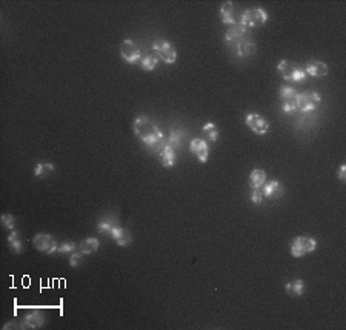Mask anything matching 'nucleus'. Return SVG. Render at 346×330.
<instances>
[{
	"label": "nucleus",
	"instance_id": "f257e3e1",
	"mask_svg": "<svg viewBox=\"0 0 346 330\" xmlns=\"http://www.w3.org/2000/svg\"><path fill=\"white\" fill-rule=\"evenodd\" d=\"M134 129V135L140 138L146 146H149L152 151L159 152L163 145H165V135L162 132V129L157 126L156 122H152L146 116H140L134 120L132 124Z\"/></svg>",
	"mask_w": 346,
	"mask_h": 330
},
{
	"label": "nucleus",
	"instance_id": "f03ea898",
	"mask_svg": "<svg viewBox=\"0 0 346 330\" xmlns=\"http://www.w3.org/2000/svg\"><path fill=\"white\" fill-rule=\"evenodd\" d=\"M277 73H279L285 80L296 82V83L306 80V76H308L304 73V69L293 60H282L277 65Z\"/></svg>",
	"mask_w": 346,
	"mask_h": 330
},
{
	"label": "nucleus",
	"instance_id": "7ed1b4c3",
	"mask_svg": "<svg viewBox=\"0 0 346 330\" xmlns=\"http://www.w3.org/2000/svg\"><path fill=\"white\" fill-rule=\"evenodd\" d=\"M266 20H268V14L265 9L251 8V9L243 11V14L239 19V25L243 30L249 31V30H253V28H257V26H261L263 23H266Z\"/></svg>",
	"mask_w": 346,
	"mask_h": 330
},
{
	"label": "nucleus",
	"instance_id": "20e7f679",
	"mask_svg": "<svg viewBox=\"0 0 346 330\" xmlns=\"http://www.w3.org/2000/svg\"><path fill=\"white\" fill-rule=\"evenodd\" d=\"M317 248V243L312 237L302 235L293 240L291 243V255L294 258H302L308 253H312Z\"/></svg>",
	"mask_w": 346,
	"mask_h": 330
},
{
	"label": "nucleus",
	"instance_id": "39448f33",
	"mask_svg": "<svg viewBox=\"0 0 346 330\" xmlns=\"http://www.w3.org/2000/svg\"><path fill=\"white\" fill-rule=\"evenodd\" d=\"M152 51H154L165 63L173 65L177 62V51L168 40L157 39L154 43H152Z\"/></svg>",
	"mask_w": 346,
	"mask_h": 330
},
{
	"label": "nucleus",
	"instance_id": "423d86ee",
	"mask_svg": "<svg viewBox=\"0 0 346 330\" xmlns=\"http://www.w3.org/2000/svg\"><path fill=\"white\" fill-rule=\"evenodd\" d=\"M279 92H280V100H282V111L285 114L296 112L300 92H297L294 88H291V86H282Z\"/></svg>",
	"mask_w": 346,
	"mask_h": 330
},
{
	"label": "nucleus",
	"instance_id": "0eeeda50",
	"mask_svg": "<svg viewBox=\"0 0 346 330\" xmlns=\"http://www.w3.org/2000/svg\"><path fill=\"white\" fill-rule=\"evenodd\" d=\"M322 102V97L315 91H304L299 94V103H297V111L300 112H311L318 108Z\"/></svg>",
	"mask_w": 346,
	"mask_h": 330
},
{
	"label": "nucleus",
	"instance_id": "6e6552de",
	"mask_svg": "<svg viewBox=\"0 0 346 330\" xmlns=\"http://www.w3.org/2000/svg\"><path fill=\"white\" fill-rule=\"evenodd\" d=\"M120 55H122V59L127 62V63L134 65L137 62H140L142 51H140V48H138L132 40L127 39V40H123L122 45H120Z\"/></svg>",
	"mask_w": 346,
	"mask_h": 330
},
{
	"label": "nucleus",
	"instance_id": "1a4fd4ad",
	"mask_svg": "<svg viewBox=\"0 0 346 330\" xmlns=\"http://www.w3.org/2000/svg\"><path fill=\"white\" fill-rule=\"evenodd\" d=\"M33 246L42 252V253H46V255H51L54 252H57L59 249V245H57V241H55L51 235L48 234H37L34 235L33 238Z\"/></svg>",
	"mask_w": 346,
	"mask_h": 330
},
{
	"label": "nucleus",
	"instance_id": "9d476101",
	"mask_svg": "<svg viewBox=\"0 0 346 330\" xmlns=\"http://www.w3.org/2000/svg\"><path fill=\"white\" fill-rule=\"evenodd\" d=\"M245 123L257 135H265L269 131V122L265 117H261L260 114H246Z\"/></svg>",
	"mask_w": 346,
	"mask_h": 330
},
{
	"label": "nucleus",
	"instance_id": "9b49d317",
	"mask_svg": "<svg viewBox=\"0 0 346 330\" xmlns=\"http://www.w3.org/2000/svg\"><path fill=\"white\" fill-rule=\"evenodd\" d=\"M189 149L200 163L208 162V157H210V146H208V143L203 138H192L189 143Z\"/></svg>",
	"mask_w": 346,
	"mask_h": 330
},
{
	"label": "nucleus",
	"instance_id": "f8f14e48",
	"mask_svg": "<svg viewBox=\"0 0 346 330\" xmlns=\"http://www.w3.org/2000/svg\"><path fill=\"white\" fill-rule=\"evenodd\" d=\"M261 194H263V197H266L269 200H277V198H280L285 194V186L280 181L272 180L269 183L263 184Z\"/></svg>",
	"mask_w": 346,
	"mask_h": 330
},
{
	"label": "nucleus",
	"instance_id": "ddd939ff",
	"mask_svg": "<svg viewBox=\"0 0 346 330\" xmlns=\"http://www.w3.org/2000/svg\"><path fill=\"white\" fill-rule=\"evenodd\" d=\"M220 20L225 25H232L235 26L239 23V20L235 19V6L232 2H225L220 6Z\"/></svg>",
	"mask_w": 346,
	"mask_h": 330
},
{
	"label": "nucleus",
	"instance_id": "4468645a",
	"mask_svg": "<svg viewBox=\"0 0 346 330\" xmlns=\"http://www.w3.org/2000/svg\"><path fill=\"white\" fill-rule=\"evenodd\" d=\"M111 237H113L114 241L117 243L119 246H122V248H127V246H130L131 243H132V235H131V232L128 231V229L122 227L120 224L116 226V227L113 229V232H111Z\"/></svg>",
	"mask_w": 346,
	"mask_h": 330
},
{
	"label": "nucleus",
	"instance_id": "2eb2a0df",
	"mask_svg": "<svg viewBox=\"0 0 346 330\" xmlns=\"http://www.w3.org/2000/svg\"><path fill=\"white\" fill-rule=\"evenodd\" d=\"M246 34H248V31L243 30V28L237 23L235 26H232L231 30L226 31V34H225V41L229 43V45H239V43H240L243 39H246Z\"/></svg>",
	"mask_w": 346,
	"mask_h": 330
},
{
	"label": "nucleus",
	"instance_id": "dca6fc26",
	"mask_svg": "<svg viewBox=\"0 0 346 330\" xmlns=\"http://www.w3.org/2000/svg\"><path fill=\"white\" fill-rule=\"evenodd\" d=\"M304 73L312 77H325L328 74V65L320 60H312L306 65Z\"/></svg>",
	"mask_w": 346,
	"mask_h": 330
},
{
	"label": "nucleus",
	"instance_id": "f3484780",
	"mask_svg": "<svg viewBox=\"0 0 346 330\" xmlns=\"http://www.w3.org/2000/svg\"><path fill=\"white\" fill-rule=\"evenodd\" d=\"M45 324V317L42 312H31L28 313L23 320V327L25 329H39Z\"/></svg>",
	"mask_w": 346,
	"mask_h": 330
},
{
	"label": "nucleus",
	"instance_id": "a211bd4d",
	"mask_svg": "<svg viewBox=\"0 0 346 330\" xmlns=\"http://www.w3.org/2000/svg\"><path fill=\"white\" fill-rule=\"evenodd\" d=\"M159 154H160V162L165 167H173L175 165V149L174 148L168 146L165 143L163 148L159 151Z\"/></svg>",
	"mask_w": 346,
	"mask_h": 330
},
{
	"label": "nucleus",
	"instance_id": "6ab92c4d",
	"mask_svg": "<svg viewBox=\"0 0 346 330\" xmlns=\"http://www.w3.org/2000/svg\"><path fill=\"white\" fill-rule=\"evenodd\" d=\"M100 248V241L91 237V238H85L80 245H79V252H82L83 255H91L94 252H97V249Z\"/></svg>",
	"mask_w": 346,
	"mask_h": 330
},
{
	"label": "nucleus",
	"instance_id": "aec40b11",
	"mask_svg": "<svg viewBox=\"0 0 346 330\" xmlns=\"http://www.w3.org/2000/svg\"><path fill=\"white\" fill-rule=\"evenodd\" d=\"M266 183V172L263 169H254L249 175V184L253 189H261L263 184Z\"/></svg>",
	"mask_w": 346,
	"mask_h": 330
},
{
	"label": "nucleus",
	"instance_id": "412c9836",
	"mask_svg": "<svg viewBox=\"0 0 346 330\" xmlns=\"http://www.w3.org/2000/svg\"><path fill=\"white\" fill-rule=\"evenodd\" d=\"M256 49H257V46H256V43H254V40H251V39H243L239 45H237V54L240 55V57H249V55H253L254 52H256Z\"/></svg>",
	"mask_w": 346,
	"mask_h": 330
},
{
	"label": "nucleus",
	"instance_id": "4be33fe9",
	"mask_svg": "<svg viewBox=\"0 0 346 330\" xmlns=\"http://www.w3.org/2000/svg\"><path fill=\"white\" fill-rule=\"evenodd\" d=\"M183 138H185V132H183V131H180V129H173L171 134H170V137L166 138V141H165V143H166V145H168V146H171V148L177 149L178 146H182Z\"/></svg>",
	"mask_w": 346,
	"mask_h": 330
},
{
	"label": "nucleus",
	"instance_id": "5701e85b",
	"mask_svg": "<svg viewBox=\"0 0 346 330\" xmlns=\"http://www.w3.org/2000/svg\"><path fill=\"white\" fill-rule=\"evenodd\" d=\"M116 226H119V221L114 217H106L105 220H102L99 224H97V231L105 234V235H111V232H113V229Z\"/></svg>",
	"mask_w": 346,
	"mask_h": 330
},
{
	"label": "nucleus",
	"instance_id": "b1692460",
	"mask_svg": "<svg viewBox=\"0 0 346 330\" xmlns=\"http://www.w3.org/2000/svg\"><path fill=\"white\" fill-rule=\"evenodd\" d=\"M286 292L289 295H293V296H300L303 292H304V281L297 278V280H293V281H289L286 284Z\"/></svg>",
	"mask_w": 346,
	"mask_h": 330
},
{
	"label": "nucleus",
	"instance_id": "393cba45",
	"mask_svg": "<svg viewBox=\"0 0 346 330\" xmlns=\"http://www.w3.org/2000/svg\"><path fill=\"white\" fill-rule=\"evenodd\" d=\"M8 246L14 253H22L23 252V246L20 241V235L16 231H11V234L8 235Z\"/></svg>",
	"mask_w": 346,
	"mask_h": 330
},
{
	"label": "nucleus",
	"instance_id": "a878e982",
	"mask_svg": "<svg viewBox=\"0 0 346 330\" xmlns=\"http://www.w3.org/2000/svg\"><path fill=\"white\" fill-rule=\"evenodd\" d=\"M202 132H203V135H205V138L208 140V141H211V143H214V141H217V138H218V127L214 124V123H206L203 127H202Z\"/></svg>",
	"mask_w": 346,
	"mask_h": 330
},
{
	"label": "nucleus",
	"instance_id": "bb28decb",
	"mask_svg": "<svg viewBox=\"0 0 346 330\" xmlns=\"http://www.w3.org/2000/svg\"><path fill=\"white\" fill-rule=\"evenodd\" d=\"M140 66H142L145 71H154L156 66H157V57H156V55H151V54L142 55Z\"/></svg>",
	"mask_w": 346,
	"mask_h": 330
},
{
	"label": "nucleus",
	"instance_id": "cd10ccee",
	"mask_svg": "<svg viewBox=\"0 0 346 330\" xmlns=\"http://www.w3.org/2000/svg\"><path fill=\"white\" fill-rule=\"evenodd\" d=\"M52 170H54V165L52 163H39L36 166V169H34V175L39 177V178H43L48 174H51Z\"/></svg>",
	"mask_w": 346,
	"mask_h": 330
},
{
	"label": "nucleus",
	"instance_id": "c85d7f7f",
	"mask_svg": "<svg viewBox=\"0 0 346 330\" xmlns=\"http://www.w3.org/2000/svg\"><path fill=\"white\" fill-rule=\"evenodd\" d=\"M0 223L3 224V227L9 229V231H14V227H16V218L9 213H3L2 217H0Z\"/></svg>",
	"mask_w": 346,
	"mask_h": 330
},
{
	"label": "nucleus",
	"instance_id": "c756f323",
	"mask_svg": "<svg viewBox=\"0 0 346 330\" xmlns=\"http://www.w3.org/2000/svg\"><path fill=\"white\" fill-rule=\"evenodd\" d=\"M77 248H79V246L76 245V243L66 241V243H62V245H59L57 252H60V253H71V252H76Z\"/></svg>",
	"mask_w": 346,
	"mask_h": 330
},
{
	"label": "nucleus",
	"instance_id": "7c9ffc66",
	"mask_svg": "<svg viewBox=\"0 0 346 330\" xmlns=\"http://www.w3.org/2000/svg\"><path fill=\"white\" fill-rule=\"evenodd\" d=\"M83 263V253L82 252H73L69 256V264L71 267H79Z\"/></svg>",
	"mask_w": 346,
	"mask_h": 330
},
{
	"label": "nucleus",
	"instance_id": "2f4dec72",
	"mask_svg": "<svg viewBox=\"0 0 346 330\" xmlns=\"http://www.w3.org/2000/svg\"><path fill=\"white\" fill-rule=\"evenodd\" d=\"M251 202L254 205H260L263 203V194L260 192V189H253V194H251Z\"/></svg>",
	"mask_w": 346,
	"mask_h": 330
},
{
	"label": "nucleus",
	"instance_id": "473e14b6",
	"mask_svg": "<svg viewBox=\"0 0 346 330\" xmlns=\"http://www.w3.org/2000/svg\"><path fill=\"white\" fill-rule=\"evenodd\" d=\"M337 175H339V180L340 181H345L346 180V165H342L339 172H337Z\"/></svg>",
	"mask_w": 346,
	"mask_h": 330
}]
</instances>
